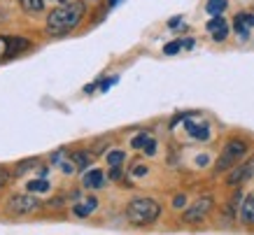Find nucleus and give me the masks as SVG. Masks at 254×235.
Returning a JSON list of instances; mask_svg holds the SVG:
<instances>
[{
	"instance_id": "1",
	"label": "nucleus",
	"mask_w": 254,
	"mask_h": 235,
	"mask_svg": "<svg viewBox=\"0 0 254 235\" xmlns=\"http://www.w3.org/2000/svg\"><path fill=\"white\" fill-rule=\"evenodd\" d=\"M84 2H65L61 7H56L47 16V33L52 35H63V33L72 31L82 19H84Z\"/></svg>"
},
{
	"instance_id": "2",
	"label": "nucleus",
	"mask_w": 254,
	"mask_h": 235,
	"mask_svg": "<svg viewBox=\"0 0 254 235\" xmlns=\"http://www.w3.org/2000/svg\"><path fill=\"white\" fill-rule=\"evenodd\" d=\"M126 217L135 226L154 224L161 217V205L156 203L154 198H133L131 203L126 205Z\"/></svg>"
},
{
	"instance_id": "3",
	"label": "nucleus",
	"mask_w": 254,
	"mask_h": 235,
	"mask_svg": "<svg viewBox=\"0 0 254 235\" xmlns=\"http://www.w3.org/2000/svg\"><path fill=\"white\" fill-rule=\"evenodd\" d=\"M247 154V142L245 140H231V142H226L224 147V152L219 154V159H217V173H224V170H229L238 163L243 156Z\"/></svg>"
},
{
	"instance_id": "4",
	"label": "nucleus",
	"mask_w": 254,
	"mask_h": 235,
	"mask_svg": "<svg viewBox=\"0 0 254 235\" xmlns=\"http://www.w3.org/2000/svg\"><path fill=\"white\" fill-rule=\"evenodd\" d=\"M9 212L12 214H33L40 210V200L31 193H23V196H12L9 198Z\"/></svg>"
},
{
	"instance_id": "5",
	"label": "nucleus",
	"mask_w": 254,
	"mask_h": 235,
	"mask_svg": "<svg viewBox=\"0 0 254 235\" xmlns=\"http://www.w3.org/2000/svg\"><path fill=\"white\" fill-rule=\"evenodd\" d=\"M212 203H215V200H212L210 196L198 198V200H196V203H193L191 207L185 212V217H182V219H185L187 224H198V221H203L205 217H208V212L212 210Z\"/></svg>"
},
{
	"instance_id": "6",
	"label": "nucleus",
	"mask_w": 254,
	"mask_h": 235,
	"mask_svg": "<svg viewBox=\"0 0 254 235\" xmlns=\"http://www.w3.org/2000/svg\"><path fill=\"white\" fill-rule=\"evenodd\" d=\"M252 177H254V156L250 161H245L243 166L233 168L226 182L229 184H240V182H245V179H252Z\"/></svg>"
},
{
	"instance_id": "7",
	"label": "nucleus",
	"mask_w": 254,
	"mask_h": 235,
	"mask_svg": "<svg viewBox=\"0 0 254 235\" xmlns=\"http://www.w3.org/2000/svg\"><path fill=\"white\" fill-rule=\"evenodd\" d=\"M208 31L217 42H222V40L229 35V23H226V19H222V16H212L208 23Z\"/></svg>"
},
{
	"instance_id": "8",
	"label": "nucleus",
	"mask_w": 254,
	"mask_h": 235,
	"mask_svg": "<svg viewBox=\"0 0 254 235\" xmlns=\"http://www.w3.org/2000/svg\"><path fill=\"white\" fill-rule=\"evenodd\" d=\"M240 221L247 224V226L254 224V193L245 196V200L240 203Z\"/></svg>"
},
{
	"instance_id": "9",
	"label": "nucleus",
	"mask_w": 254,
	"mask_h": 235,
	"mask_svg": "<svg viewBox=\"0 0 254 235\" xmlns=\"http://www.w3.org/2000/svg\"><path fill=\"white\" fill-rule=\"evenodd\" d=\"M82 184H84L86 189H100V186L105 184V175H103V170L93 168V170H89V173L82 177Z\"/></svg>"
},
{
	"instance_id": "10",
	"label": "nucleus",
	"mask_w": 254,
	"mask_h": 235,
	"mask_svg": "<svg viewBox=\"0 0 254 235\" xmlns=\"http://www.w3.org/2000/svg\"><path fill=\"white\" fill-rule=\"evenodd\" d=\"M254 26V16L247 14V12H240V14H236V19H233V28L238 31V35H243L245 38L247 31Z\"/></svg>"
},
{
	"instance_id": "11",
	"label": "nucleus",
	"mask_w": 254,
	"mask_h": 235,
	"mask_svg": "<svg viewBox=\"0 0 254 235\" xmlns=\"http://www.w3.org/2000/svg\"><path fill=\"white\" fill-rule=\"evenodd\" d=\"M185 128H187V133H189L191 137H196V140H208V137H210L208 123H193V121H187V123H185Z\"/></svg>"
},
{
	"instance_id": "12",
	"label": "nucleus",
	"mask_w": 254,
	"mask_h": 235,
	"mask_svg": "<svg viewBox=\"0 0 254 235\" xmlns=\"http://www.w3.org/2000/svg\"><path fill=\"white\" fill-rule=\"evenodd\" d=\"M2 45L7 47V54L12 56V54H19L21 49H26V47H31V42L23 38H2Z\"/></svg>"
},
{
	"instance_id": "13",
	"label": "nucleus",
	"mask_w": 254,
	"mask_h": 235,
	"mask_svg": "<svg viewBox=\"0 0 254 235\" xmlns=\"http://www.w3.org/2000/svg\"><path fill=\"white\" fill-rule=\"evenodd\" d=\"M96 207H98V200H96V198H86L84 203L75 205V210H72V212H75V217H89Z\"/></svg>"
},
{
	"instance_id": "14",
	"label": "nucleus",
	"mask_w": 254,
	"mask_h": 235,
	"mask_svg": "<svg viewBox=\"0 0 254 235\" xmlns=\"http://www.w3.org/2000/svg\"><path fill=\"white\" fill-rule=\"evenodd\" d=\"M72 166L77 168V170H84V168H89V166H91V154H89V152L72 154Z\"/></svg>"
},
{
	"instance_id": "15",
	"label": "nucleus",
	"mask_w": 254,
	"mask_h": 235,
	"mask_svg": "<svg viewBox=\"0 0 254 235\" xmlns=\"http://www.w3.org/2000/svg\"><path fill=\"white\" fill-rule=\"evenodd\" d=\"M224 9H226V0H208L210 16H222Z\"/></svg>"
},
{
	"instance_id": "16",
	"label": "nucleus",
	"mask_w": 254,
	"mask_h": 235,
	"mask_svg": "<svg viewBox=\"0 0 254 235\" xmlns=\"http://www.w3.org/2000/svg\"><path fill=\"white\" fill-rule=\"evenodd\" d=\"M124 159H126V154L122 152V149H112V152L108 154V163L110 168H119L124 163Z\"/></svg>"
},
{
	"instance_id": "17",
	"label": "nucleus",
	"mask_w": 254,
	"mask_h": 235,
	"mask_svg": "<svg viewBox=\"0 0 254 235\" xmlns=\"http://www.w3.org/2000/svg\"><path fill=\"white\" fill-rule=\"evenodd\" d=\"M19 2H21V7L26 12H40L42 5H45V0H19Z\"/></svg>"
},
{
	"instance_id": "18",
	"label": "nucleus",
	"mask_w": 254,
	"mask_h": 235,
	"mask_svg": "<svg viewBox=\"0 0 254 235\" xmlns=\"http://www.w3.org/2000/svg\"><path fill=\"white\" fill-rule=\"evenodd\" d=\"M182 47H185V40H175V42H168V45L163 47V52L168 54V56H173V54H177Z\"/></svg>"
},
{
	"instance_id": "19",
	"label": "nucleus",
	"mask_w": 254,
	"mask_h": 235,
	"mask_svg": "<svg viewBox=\"0 0 254 235\" xmlns=\"http://www.w3.org/2000/svg\"><path fill=\"white\" fill-rule=\"evenodd\" d=\"M147 140H149V135L147 133H138V135L133 137V149H145V144H147Z\"/></svg>"
},
{
	"instance_id": "20",
	"label": "nucleus",
	"mask_w": 254,
	"mask_h": 235,
	"mask_svg": "<svg viewBox=\"0 0 254 235\" xmlns=\"http://www.w3.org/2000/svg\"><path fill=\"white\" fill-rule=\"evenodd\" d=\"M49 189V182L47 179H33V182H28V191H47Z\"/></svg>"
},
{
	"instance_id": "21",
	"label": "nucleus",
	"mask_w": 254,
	"mask_h": 235,
	"mask_svg": "<svg viewBox=\"0 0 254 235\" xmlns=\"http://www.w3.org/2000/svg\"><path fill=\"white\" fill-rule=\"evenodd\" d=\"M154 152H156V140H154V137H149V140H147V144H145V154H149V156H152Z\"/></svg>"
},
{
	"instance_id": "22",
	"label": "nucleus",
	"mask_w": 254,
	"mask_h": 235,
	"mask_svg": "<svg viewBox=\"0 0 254 235\" xmlns=\"http://www.w3.org/2000/svg\"><path fill=\"white\" fill-rule=\"evenodd\" d=\"M122 177V166L119 168H110V179H119Z\"/></svg>"
},
{
	"instance_id": "23",
	"label": "nucleus",
	"mask_w": 254,
	"mask_h": 235,
	"mask_svg": "<svg viewBox=\"0 0 254 235\" xmlns=\"http://www.w3.org/2000/svg\"><path fill=\"white\" fill-rule=\"evenodd\" d=\"M173 205H175V207H185V205H187V196H175Z\"/></svg>"
},
{
	"instance_id": "24",
	"label": "nucleus",
	"mask_w": 254,
	"mask_h": 235,
	"mask_svg": "<svg viewBox=\"0 0 254 235\" xmlns=\"http://www.w3.org/2000/svg\"><path fill=\"white\" fill-rule=\"evenodd\" d=\"M115 82H117V77H110V79H105V82L100 84V89H103V91H108V89H110V86H112Z\"/></svg>"
},
{
	"instance_id": "25",
	"label": "nucleus",
	"mask_w": 254,
	"mask_h": 235,
	"mask_svg": "<svg viewBox=\"0 0 254 235\" xmlns=\"http://www.w3.org/2000/svg\"><path fill=\"white\" fill-rule=\"evenodd\" d=\"M7 179H9L7 170H2V168H0V186H5V184H7Z\"/></svg>"
},
{
	"instance_id": "26",
	"label": "nucleus",
	"mask_w": 254,
	"mask_h": 235,
	"mask_svg": "<svg viewBox=\"0 0 254 235\" xmlns=\"http://www.w3.org/2000/svg\"><path fill=\"white\" fill-rule=\"evenodd\" d=\"M133 175H135V177H142V175H147V168H145V166L135 168V170H133Z\"/></svg>"
},
{
	"instance_id": "27",
	"label": "nucleus",
	"mask_w": 254,
	"mask_h": 235,
	"mask_svg": "<svg viewBox=\"0 0 254 235\" xmlns=\"http://www.w3.org/2000/svg\"><path fill=\"white\" fill-rule=\"evenodd\" d=\"M180 23H182V19H180V16H175V19H170V21H168V26H170V28H177Z\"/></svg>"
},
{
	"instance_id": "28",
	"label": "nucleus",
	"mask_w": 254,
	"mask_h": 235,
	"mask_svg": "<svg viewBox=\"0 0 254 235\" xmlns=\"http://www.w3.org/2000/svg\"><path fill=\"white\" fill-rule=\"evenodd\" d=\"M35 166V161H28V163H23V166H19V173H23V170H28V168Z\"/></svg>"
},
{
	"instance_id": "29",
	"label": "nucleus",
	"mask_w": 254,
	"mask_h": 235,
	"mask_svg": "<svg viewBox=\"0 0 254 235\" xmlns=\"http://www.w3.org/2000/svg\"><path fill=\"white\" fill-rule=\"evenodd\" d=\"M208 163V156H198V166H205Z\"/></svg>"
},
{
	"instance_id": "30",
	"label": "nucleus",
	"mask_w": 254,
	"mask_h": 235,
	"mask_svg": "<svg viewBox=\"0 0 254 235\" xmlns=\"http://www.w3.org/2000/svg\"><path fill=\"white\" fill-rule=\"evenodd\" d=\"M110 2H112V5H115V2H117V0H110Z\"/></svg>"
}]
</instances>
